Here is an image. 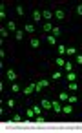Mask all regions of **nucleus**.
I'll return each instance as SVG.
<instances>
[{"label": "nucleus", "mask_w": 82, "mask_h": 133, "mask_svg": "<svg viewBox=\"0 0 82 133\" xmlns=\"http://www.w3.org/2000/svg\"><path fill=\"white\" fill-rule=\"evenodd\" d=\"M77 100H78V97H67V102H69V104H75Z\"/></svg>", "instance_id": "nucleus-31"}, {"label": "nucleus", "mask_w": 82, "mask_h": 133, "mask_svg": "<svg viewBox=\"0 0 82 133\" xmlns=\"http://www.w3.org/2000/svg\"><path fill=\"white\" fill-rule=\"evenodd\" d=\"M77 64H80V66H82V55H77Z\"/></svg>", "instance_id": "nucleus-35"}, {"label": "nucleus", "mask_w": 82, "mask_h": 133, "mask_svg": "<svg viewBox=\"0 0 82 133\" xmlns=\"http://www.w3.org/2000/svg\"><path fill=\"white\" fill-rule=\"evenodd\" d=\"M6 77H8V78H9L11 82H15V80H17V73H15V71H13L11 68L8 69V73H6Z\"/></svg>", "instance_id": "nucleus-6"}, {"label": "nucleus", "mask_w": 82, "mask_h": 133, "mask_svg": "<svg viewBox=\"0 0 82 133\" xmlns=\"http://www.w3.org/2000/svg\"><path fill=\"white\" fill-rule=\"evenodd\" d=\"M31 48H35V49L40 48V40L38 38H31Z\"/></svg>", "instance_id": "nucleus-14"}, {"label": "nucleus", "mask_w": 82, "mask_h": 133, "mask_svg": "<svg viewBox=\"0 0 82 133\" xmlns=\"http://www.w3.org/2000/svg\"><path fill=\"white\" fill-rule=\"evenodd\" d=\"M51 17H53V13H51L49 9H44V11H42V18H44L46 22H49V20H51Z\"/></svg>", "instance_id": "nucleus-5"}, {"label": "nucleus", "mask_w": 82, "mask_h": 133, "mask_svg": "<svg viewBox=\"0 0 82 133\" xmlns=\"http://www.w3.org/2000/svg\"><path fill=\"white\" fill-rule=\"evenodd\" d=\"M64 17H66V13H64L62 9H57V11H55V18H57V20H64Z\"/></svg>", "instance_id": "nucleus-9"}, {"label": "nucleus", "mask_w": 82, "mask_h": 133, "mask_svg": "<svg viewBox=\"0 0 82 133\" xmlns=\"http://www.w3.org/2000/svg\"><path fill=\"white\" fill-rule=\"evenodd\" d=\"M73 68H75V66H73V62H66V64H64V69H66L67 73H69V71H73Z\"/></svg>", "instance_id": "nucleus-15"}, {"label": "nucleus", "mask_w": 82, "mask_h": 133, "mask_svg": "<svg viewBox=\"0 0 82 133\" xmlns=\"http://www.w3.org/2000/svg\"><path fill=\"white\" fill-rule=\"evenodd\" d=\"M11 122H22V115H13L11 117Z\"/></svg>", "instance_id": "nucleus-20"}, {"label": "nucleus", "mask_w": 82, "mask_h": 133, "mask_svg": "<svg viewBox=\"0 0 82 133\" xmlns=\"http://www.w3.org/2000/svg\"><path fill=\"white\" fill-rule=\"evenodd\" d=\"M66 51H67V55H77V49H75L73 46H69V48H67Z\"/></svg>", "instance_id": "nucleus-23"}, {"label": "nucleus", "mask_w": 82, "mask_h": 133, "mask_svg": "<svg viewBox=\"0 0 82 133\" xmlns=\"http://www.w3.org/2000/svg\"><path fill=\"white\" fill-rule=\"evenodd\" d=\"M33 109H35V113H37V115H40V113H42V106H33Z\"/></svg>", "instance_id": "nucleus-32"}, {"label": "nucleus", "mask_w": 82, "mask_h": 133, "mask_svg": "<svg viewBox=\"0 0 82 133\" xmlns=\"http://www.w3.org/2000/svg\"><path fill=\"white\" fill-rule=\"evenodd\" d=\"M15 11H17V15H18V17H24V8H22L20 4L17 6V9H15Z\"/></svg>", "instance_id": "nucleus-17"}, {"label": "nucleus", "mask_w": 82, "mask_h": 133, "mask_svg": "<svg viewBox=\"0 0 82 133\" xmlns=\"http://www.w3.org/2000/svg\"><path fill=\"white\" fill-rule=\"evenodd\" d=\"M40 106H42V109H51V100L44 98V100L40 102Z\"/></svg>", "instance_id": "nucleus-10"}, {"label": "nucleus", "mask_w": 82, "mask_h": 133, "mask_svg": "<svg viewBox=\"0 0 82 133\" xmlns=\"http://www.w3.org/2000/svg\"><path fill=\"white\" fill-rule=\"evenodd\" d=\"M33 20H35V22H40V20H42V11L35 9V11H33Z\"/></svg>", "instance_id": "nucleus-8"}, {"label": "nucleus", "mask_w": 82, "mask_h": 133, "mask_svg": "<svg viewBox=\"0 0 82 133\" xmlns=\"http://www.w3.org/2000/svg\"><path fill=\"white\" fill-rule=\"evenodd\" d=\"M35 117H37V113H35V109H33V108L26 109V120H35Z\"/></svg>", "instance_id": "nucleus-3"}, {"label": "nucleus", "mask_w": 82, "mask_h": 133, "mask_svg": "<svg viewBox=\"0 0 82 133\" xmlns=\"http://www.w3.org/2000/svg\"><path fill=\"white\" fill-rule=\"evenodd\" d=\"M46 40H47V44H49V46H57V37L49 35V37H46Z\"/></svg>", "instance_id": "nucleus-11"}, {"label": "nucleus", "mask_w": 82, "mask_h": 133, "mask_svg": "<svg viewBox=\"0 0 82 133\" xmlns=\"http://www.w3.org/2000/svg\"><path fill=\"white\" fill-rule=\"evenodd\" d=\"M6 28H8V31H11V33H17L18 29H17V24L13 22V20H9L8 24H6Z\"/></svg>", "instance_id": "nucleus-4"}, {"label": "nucleus", "mask_w": 82, "mask_h": 133, "mask_svg": "<svg viewBox=\"0 0 82 133\" xmlns=\"http://www.w3.org/2000/svg\"><path fill=\"white\" fill-rule=\"evenodd\" d=\"M60 77H62V75H60V71H55V73H53V80H58Z\"/></svg>", "instance_id": "nucleus-33"}, {"label": "nucleus", "mask_w": 82, "mask_h": 133, "mask_svg": "<svg viewBox=\"0 0 82 133\" xmlns=\"http://www.w3.org/2000/svg\"><path fill=\"white\" fill-rule=\"evenodd\" d=\"M58 100H60V102H67V93H66V91H62V93L58 95Z\"/></svg>", "instance_id": "nucleus-16"}, {"label": "nucleus", "mask_w": 82, "mask_h": 133, "mask_svg": "<svg viewBox=\"0 0 82 133\" xmlns=\"http://www.w3.org/2000/svg\"><path fill=\"white\" fill-rule=\"evenodd\" d=\"M35 84H37V82H29V84L24 88V95H31V93L35 91Z\"/></svg>", "instance_id": "nucleus-2"}, {"label": "nucleus", "mask_w": 82, "mask_h": 133, "mask_svg": "<svg viewBox=\"0 0 82 133\" xmlns=\"http://www.w3.org/2000/svg\"><path fill=\"white\" fill-rule=\"evenodd\" d=\"M77 88H78L77 82H69V89H71V91H77Z\"/></svg>", "instance_id": "nucleus-30"}, {"label": "nucleus", "mask_w": 82, "mask_h": 133, "mask_svg": "<svg viewBox=\"0 0 82 133\" xmlns=\"http://www.w3.org/2000/svg\"><path fill=\"white\" fill-rule=\"evenodd\" d=\"M42 28H44V31H46V33H49V31H53V24H49V22H46V24H44Z\"/></svg>", "instance_id": "nucleus-13"}, {"label": "nucleus", "mask_w": 82, "mask_h": 133, "mask_svg": "<svg viewBox=\"0 0 82 133\" xmlns=\"http://www.w3.org/2000/svg\"><path fill=\"white\" fill-rule=\"evenodd\" d=\"M35 122H37V124H44V122H46V118H44L42 115H37V117H35Z\"/></svg>", "instance_id": "nucleus-19"}, {"label": "nucleus", "mask_w": 82, "mask_h": 133, "mask_svg": "<svg viewBox=\"0 0 82 133\" xmlns=\"http://www.w3.org/2000/svg\"><path fill=\"white\" fill-rule=\"evenodd\" d=\"M22 37H24V31H20V29H18V31L15 33V38H17V40H22Z\"/></svg>", "instance_id": "nucleus-22"}, {"label": "nucleus", "mask_w": 82, "mask_h": 133, "mask_svg": "<svg viewBox=\"0 0 82 133\" xmlns=\"http://www.w3.org/2000/svg\"><path fill=\"white\" fill-rule=\"evenodd\" d=\"M55 64H57V66H62V68H64V64H66V62H64V58H62V57H58V58L55 60Z\"/></svg>", "instance_id": "nucleus-24"}, {"label": "nucleus", "mask_w": 82, "mask_h": 133, "mask_svg": "<svg viewBox=\"0 0 82 133\" xmlns=\"http://www.w3.org/2000/svg\"><path fill=\"white\" fill-rule=\"evenodd\" d=\"M77 15H82V4H80V6H77Z\"/></svg>", "instance_id": "nucleus-36"}, {"label": "nucleus", "mask_w": 82, "mask_h": 133, "mask_svg": "<svg viewBox=\"0 0 82 133\" xmlns=\"http://www.w3.org/2000/svg\"><path fill=\"white\" fill-rule=\"evenodd\" d=\"M0 35H2V38H8V28H2V29H0Z\"/></svg>", "instance_id": "nucleus-26"}, {"label": "nucleus", "mask_w": 82, "mask_h": 133, "mask_svg": "<svg viewBox=\"0 0 82 133\" xmlns=\"http://www.w3.org/2000/svg\"><path fill=\"white\" fill-rule=\"evenodd\" d=\"M51 109H53L55 113H60V111H62V104H60V100H53V102H51Z\"/></svg>", "instance_id": "nucleus-1"}, {"label": "nucleus", "mask_w": 82, "mask_h": 133, "mask_svg": "<svg viewBox=\"0 0 82 133\" xmlns=\"http://www.w3.org/2000/svg\"><path fill=\"white\" fill-rule=\"evenodd\" d=\"M11 91H13V93H18V91H20V86H18V84H13V86H11Z\"/></svg>", "instance_id": "nucleus-27"}, {"label": "nucleus", "mask_w": 82, "mask_h": 133, "mask_svg": "<svg viewBox=\"0 0 82 133\" xmlns=\"http://www.w3.org/2000/svg\"><path fill=\"white\" fill-rule=\"evenodd\" d=\"M38 82H40V84H42V86H44V88H47V86H49V84H51V82H49V80H38Z\"/></svg>", "instance_id": "nucleus-34"}, {"label": "nucleus", "mask_w": 82, "mask_h": 133, "mask_svg": "<svg viewBox=\"0 0 82 133\" xmlns=\"http://www.w3.org/2000/svg\"><path fill=\"white\" fill-rule=\"evenodd\" d=\"M57 49H58V53H60V55H64V53H66V46H57Z\"/></svg>", "instance_id": "nucleus-29"}, {"label": "nucleus", "mask_w": 82, "mask_h": 133, "mask_svg": "<svg viewBox=\"0 0 82 133\" xmlns=\"http://www.w3.org/2000/svg\"><path fill=\"white\" fill-rule=\"evenodd\" d=\"M24 31H26V33H33V31H35V26H33V24H26V26H24Z\"/></svg>", "instance_id": "nucleus-12"}, {"label": "nucleus", "mask_w": 82, "mask_h": 133, "mask_svg": "<svg viewBox=\"0 0 82 133\" xmlns=\"http://www.w3.org/2000/svg\"><path fill=\"white\" fill-rule=\"evenodd\" d=\"M62 113H66V115H69V113H73V104H66V106H62Z\"/></svg>", "instance_id": "nucleus-7"}, {"label": "nucleus", "mask_w": 82, "mask_h": 133, "mask_svg": "<svg viewBox=\"0 0 82 133\" xmlns=\"http://www.w3.org/2000/svg\"><path fill=\"white\" fill-rule=\"evenodd\" d=\"M75 78H77V75H75L73 71H69V73H67V82H75Z\"/></svg>", "instance_id": "nucleus-18"}, {"label": "nucleus", "mask_w": 82, "mask_h": 133, "mask_svg": "<svg viewBox=\"0 0 82 133\" xmlns=\"http://www.w3.org/2000/svg\"><path fill=\"white\" fill-rule=\"evenodd\" d=\"M60 33H62L60 28H53V33H51V35H53V37H60Z\"/></svg>", "instance_id": "nucleus-21"}, {"label": "nucleus", "mask_w": 82, "mask_h": 133, "mask_svg": "<svg viewBox=\"0 0 82 133\" xmlns=\"http://www.w3.org/2000/svg\"><path fill=\"white\" fill-rule=\"evenodd\" d=\"M42 89H44V86H42L40 82H37V84H35V91H37V93H40Z\"/></svg>", "instance_id": "nucleus-25"}, {"label": "nucleus", "mask_w": 82, "mask_h": 133, "mask_svg": "<svg viewBox=\"0 0 82 133\" xmlns=\"http://www.w3.org/2000/svg\"><path fill=\"white\" fill-rule=\"evenodd\" d=\"M6 106H8L9 109H11V108H15V100H13V98H9V100L6 102Z\"/></svg>", "instance_id": "nucleus-28"}]
</instances>
